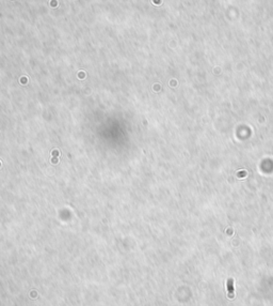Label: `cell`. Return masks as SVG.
I'll return each instance as SVG.
<instances>
[{"instance_id":"obj_1","label":"cell","mask_w":273,"mask_h":306,"mask_svg":"<svg viewBox=\"0 0 273 306\" xmlns=\"http://www.w3.org/2000/svg\"><path fill=\"white\" fill-rule=\"evenodd\" d=\"M229 292H233L234 291V289H233V280L232 279H229Z\"/></svg>"}]
</instances>
